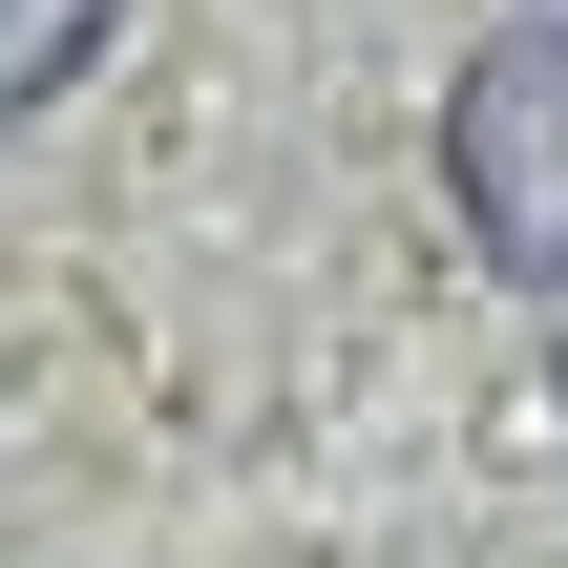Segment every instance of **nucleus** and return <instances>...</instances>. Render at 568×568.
<instances>
[{
	"instance_id": "f257e3e1",
	"label": "nucleus",
	"mask_w": 568,
	"mask_h": 568,
	"mask_svg": "<svg viewBox=\"0 0 568 568\" xmlns=\"http://www.w3.org/2000/svg\"><path fill=\"white\" fill-rule=\"evenodd\" d=\"M443 211L506 295H568V0L506 21L464 84H443Z\"/></svg>"
},
{
	"instance_id": "f03ea898",
	"label": "nucleus",
	"mask_w": 568,
	"mask_h": 568,
	"mask_svg": "<svg viewBox=\"0 0 568 568\" xmlns=\"http://www.w3.org/2000/svg\"><path fill=\"white\" fill-rule=\"evenodd\" d=\"M105 21H126V0H0V126H42V105L105 63Z\"/></svg>"
}]
</instances>
